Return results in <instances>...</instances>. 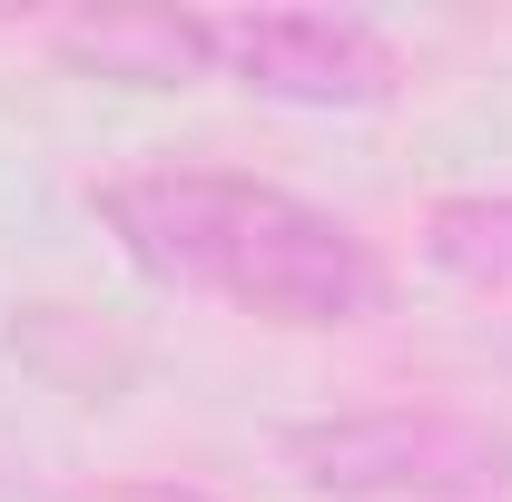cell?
Returning a JSON list of instances; mask_svg holds the SVG:
<instances>
[{
    "label": "cell",
    "instance_id": "cell-1",
    "mask_svg": "<svg viewBox=\"0 0 512 502\" xmlns=\"http://www.w3.org/2000/svg\"><path fill=\"white\" fill-rule=\"evenodd\" d=\"M89 217L148 266L158 286H188L256 325H296V335H345L384 315L394 276L384 256L316 197L237 178V168H138L89 188Z\"/></svg>",
    "mask_w": 512,
    "mask_h": 502
},
{
    "label": "cell",
    "instance_id": "cell-2",
    "mask_svg": "<svg viewBox=\"0 0 512 502\" xmlns=\"http://www.w3.org/2000/svg\"><path fill=\"white\" fill-rule=\"evenodd\" d=\"M276 463L296 493L345 502H483L512 493V434L453 404H375V414H316L286 424Z\"/></svg>",
    "mask_w": 512,
    "mask_h": 502
},
{
    "label": "cell",
    "instance_id": "cell-3",
    "mask_svg": "<svg viewBox=\"0 0 512 502\" xmlns=\"http://www.w3.org/2000/svg\"><path fill=\"white\" fill-rule=\"evenodd\" d=\"M217 69L276 109H384L404 60L355 10H237L217 20Z\"/></svg>",
    "mask_w": 512,
    "mask_h": 502
},
{
    "label": "cell",
    "instance_id": "cell-4",
    "mask_svg": "<svg viewBox=\"0 0 512 502\" xmlns=\"http://www.w3.org/2000/svg\"><path fill=\"white\" fill-rule=\"evenodd\" d=\"M50 40H60V60L128 79V89H197L217 69V20L207 10H99V20H60Z\"/></svg>",
    "mask_w": 512,
    "mask_h": 502
},
{
    "label": "cell",
    "instance_id": "cell-5",
    "mask_svg": "<svg viewBox=\"0 0 512 502\" xmlns=\"http://www.w3.org/2000/svg\"><path fill=\"white\" fill-rule=\"evenodd\" d=\"M424 256L483 286V296H512V188H463L424 207Z\"/></svg>",
    "mask_w": 512,
    "mask_h": 502
},
{
    "label": "cell",
    "instance_id": "cell-6",
    "mask_svg": "<svg viewBox=\"0 0 512 502\" xmlns=\"http://www.w3.org/2000/svg\"><path fill=\"white\" fill-rule=\"evenodd\" d=\"M79 502H217L207 483H168V473H138V483H99V493H79Z\"/></svg>",
    "mask_w": 512,
    "mask_h": 502
}]
</instances>
